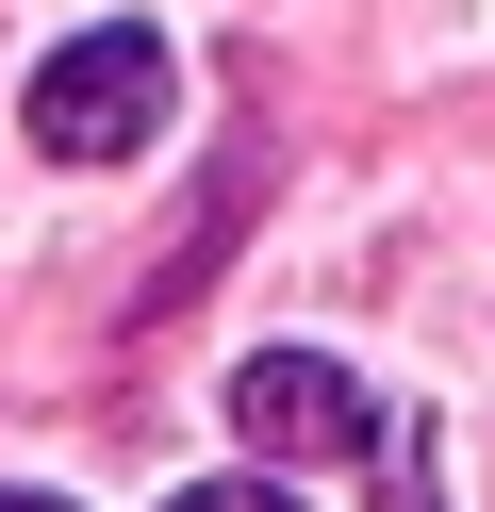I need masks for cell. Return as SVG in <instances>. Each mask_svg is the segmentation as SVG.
I'll return each instance as SVG.
<instances>
[{"label": "cell", "mask_w": 495, "mask_h": 512, "mask_svg": "<svg viewBox=\"0 0 495 512\" xmlns=\"http://www.w3.org/2000/svg\"><path fill=\"white\" fill-rule=\"evenodd\" d=\"M231 430H248L264 463H380V397H363L330 347H264V364H231Z\"/></svg>", "instance_id": "cell-2"}, {"label": "cell", "mask_w": 495, "mask_h": 512, "mask_svg": "<svg viewBox=\"0 0 495 512\" xmlns=\"http://www.w3.org/2000/svg\"><path fill=\"white\" fill-rule=\"evenodd\" d=\"M396 512H446V496H429V446H396Z\"/></svg>", "instance_id": "cell-4"}, {"label": "cell", "mask_w": 495, "mask_h": 512, "mask_svg": "<svg viewBox=\"0 0 495 512\" xmlns=\"http://www.w3.org/2000/svg\"><path fill=\"white\" fill-rule=\"evenodd\" d=\"M165 512H297L281 479H198V496H165Z\"/></svg>", "instance_id": "cell-3"}, {"label": "cell", "mask_w": 495, "mask_h": 512, "mask_svg": "<svg viewBox=\"0 0 495 512\" xmlns=\"http://www.w3.org/2000/svg\"><path fill=\"white\" fill-rule=\"evenodd\" d=\"M0 512H66V496H0Z\"/></svg>", "instance_id": "cell-5"}, {"label": "cell", "mask_w": 495, "mask_h": 512, "mask_svg": "<svg viewBox=\"0 0 495 512\" xmlns=\"http://www.w3.org/2000/svg\"><path fill=\"white\" fill-rule=\"evenodd\" d=\"M165 100H182V67H165V34H132V17H99V34H66L50 67H33V149L50 166H132V149L165 133Z\"/></svg>", "instance_id": "cell-1"}]
</instances>
